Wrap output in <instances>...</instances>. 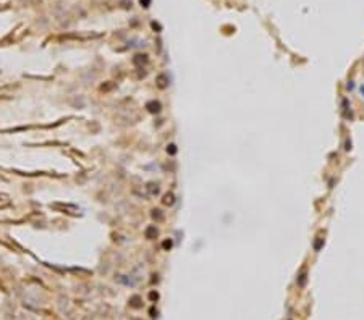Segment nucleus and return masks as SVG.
<instances>
[{"label":"nucleus","mask_w":364,"mask_h":320,"mask_svg":"<svg viewBox=\"0 0 364 320\" xmlns=\"http://www.w3.org/2000/svg\"><path fill=\"white\" fill-rule=\"evenodd\" d=\"M306 281H308V270H306V268H303V270H301V273L298 275L296 283H298L299 288H304V286H306Z\"/></svg>","instance_id":"f257e3e1"},{"label":"nucleus","mask_w":364,"mask_h":320,"mask_svg":"<svg viewBox=\"0 0 364 320\" xmlns=\"http://www.w3.org/2000/svg\"><path fill=\"white\" fill-rule=\"evenodd\" d=\"M157 83H159V87H167V84H168V79H167V76L165 75H160L157 78Z\"/></svg>","instance_id":"f03ea898"},{"label":"nucleus","mask_w":364,"mask_h":320,"mask_svg":"<svg viewBox=\"0 0 364 320\" xmlns=\"http://www.w3.org/2000/svg\"><path fill=\"white\" fill-rule=\"evenodd\" d=\"M147 108H149L151 112H159L160 110V104H159V102H151V104H147Z\"/></svg>","instance_id":"7ed1b4c3"},{"label":"nucleus","mask_w":364,"mask_h":320,"mask_svg":"<svg viewBox=\"0 0 364 320\" xmlns=\"http://www.w3.org/2000/svg\"><path fill=\"white\" fill-rule=\"evenodd\" d=\"M156 235H157V230H156V228H152V226L147 228V231H146V236H147V238H154Z\"/></svg>","instance_id":"20e7f679"},{"label":"nucleus","mask_w":364,"mask_h":320,"mask_svg":"<svg viewBox=\"0 0 364 320\" xmlns=\"http://www.w3.org/2000/svg\"><path fill=\"white\" fill-rule=\"evenodd\" d=\"M322 246H324V239H322V238L316 239V243H314V251H321Z\"/></svg>","instance_id":"39448f33"},{"label":"nucleus","mask_w":364,"mask_h":320,"mask_svg":"<svg viewBox=\"0 0 364 320\" xmlns=\"http://www.w3.org/2000/svg\"><path fill=\"white\" fill-rule=\"evenodd\" d=\"M163 204L172 205V204H173V194H167V196L163 197Z\"/></svg>","instance_id":"423d86ee"},{"label":"nucleus","mask_w":364,"mask_h":320,"mask_svg":"<svg viewBox=\"0 0 364 320\" xmlns=\"http://www.w3.org/2000/svg\"><path fill=\"white\" fill-rule=\"evenodd\" d=\"M152 217H154V218H157V220H162V214H160V210H154V212H152Z\"/></svg>","instance_id":"0eeeda50"},{"label":"nucleus","mask_w":364,"mask_h":320,"mask_svg":"<svg viewBox=\"0 0 364 320\" xmlns=\"http://www.w3.org/2000/svg\"><path fill=\"white\" fill-rule=\"evenodd\" d=\"M167 151H168V152H170V154H172V155H173V154H175V152H177V147H175L173 144H170V146H168V149H167Z\"/></svg>","instance_id":"6e6552de"},{"label":"nucleus","mask_w":364,"mask_h":320,"mask_svg":"<svg viewBox=\"0 0 364 320\" xmlns=\"http://www.w3.org/2000/svg\"><path fill=\"white\" fill-rule=\"evenodd\" d=\"M163 247L170 249V247H172V241H170V239H168V241H165V243H163Z\"/></svg>","instance_id":"1a4fd4ad"},{"label":"nucleus","mask_w":364,"mask_h":320,"mask_svg":"<svg viewBox=\"0 0 364 320\" xmlns=\"http://www.w3.org/2000/svg\"><path fill=\"white\" fill-rule=\"evenodd\" d=\"M141 3H144V7H149V5H147V3H149V0H141Z\"/></svg>","instance_id":"9d476101"}]
</instances>
